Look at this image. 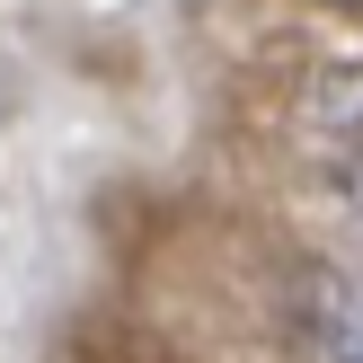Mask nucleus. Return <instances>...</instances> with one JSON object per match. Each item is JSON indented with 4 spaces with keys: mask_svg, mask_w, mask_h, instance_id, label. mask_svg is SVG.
Instances as JSON below:
<instances>
[{
    "mask_svg": "<svg viewBox=\"0 0 363 363\" xmlns=\"http://www.w3.org/2000/svg\"><path fill=\"white\" fill-rule=\"evenodd\" d=\"M311 124H319V133H346V142H363V62H337L328 80L311 89Z\"/></svg>",
    "mask_w": 363,
    "mask_h": 363,
    "instance_id": "f03ea898",
    "label": "nucleus"
},
{
    "mask_svg": "<svg viewBox=\"0 0 363 363\" xmlns=\"http://www.w3.org/2000/svg\"><path fill=\"white\" fill-rule=\"evenodd\" d=\"M311 354L319 363H363V266L319 284L311 301Z\"/></svg>",
    "mask_w": 363,
    "mask_h": 363,
    "instance_id": "f257e3e1",
    "label": "nucleus"
},
{
    "mask_svg": "<svg viewBox=\"0 0 363 363\" xmlns=\"http://www.w3.org/2000/svg\"><path fill=\"white\" fill-rule=\"evenodd\" d=\"M346 204H354V222H363V142H354V160H346Z\"/></svg>",
    "mask_w": 363,
    "mask_h": 363,
    "instance_id": "7ed1b4c3",
    "label": "nucleus"
}]
</instances>
